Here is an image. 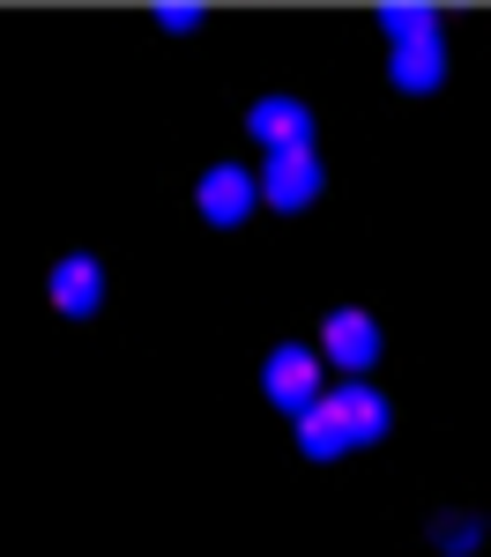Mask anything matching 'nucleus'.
Returning <instances> with one entry per match:
<instances>
[{
	"instance_id": "obj_7",
	"label": "nucleus",
	"mask_w": 491,
	"mask_h": 557,
	"mask_svg": "<svg viewBox=\"0 0 491 557\" xmlns=\"http://www.w3.org/2000/svg\"><path fill=\"white\" fill-rule=\"evenodd\" d=\"M45 298H52V312H67V320H89V312L105 305V260L97 253H60L52 275H45Z\"/></svg>"
},
{
	"instance_id": "obj_10",
	"label": "nucleus",
	"mask_w": 491,
	"mask_h": 557,
	"mask_svg": "<svg viewBox=\"0 0 491 557\" xmlns=\"http://www.w3.org/2000/svg\"><path fill=\"white\" fill-rule=\"evenodd\" d=\"M440 550H477V513H440Z\"/></svg>"
},
{
	"instance_id": "obj_9",
	"label": "nucleus",
	"mask_w": 491,
	"mask_h": 557,
	"mask_svg": "<svg viewBox=\"0 0 491 557\" xmlns=\"http://www.w3.org/2000/svg\"><path fill=\"white\" fill-rule=\"evenodd\" d=\"M298 446H306V461H335V454H351V438H343V424H335L328 394H320L306 417H298Z\"/></svg>"
},
{
	"instance_id": "obj_1",
	"label": "nucleus",
	"mask_w": 491,
	"mask_h": 557,
	"mask_svg": "<svg viewBox=\"0 0 491 557\" xmlns=\"http://www.w3.org/2000/svg\"><path fill=\"white\" fill-rule=\"evenodd\" d=\"M380 30H388V83L402 97H432L446 83L440 8H380Z\"/></svg>"
},
{
	"instance_id": "obj_6",
	"label": "nucleus",
	"mask_w": 491,
	"mask_h": 557,
	"mask_svg": "<svg viewBox=\"0 0 491 557\" xmlns=\"http://www.w3.org/2000/svg\"><path fill=\"white\" fill-rule=\"evenodd\" d=\"M246 134L261 141L268 157H275V149H312V112L298 104V97L268 89V97H254V104H246Z\"/></svg>"
},
{
	"instance_id": "obj_4",
	"label": "nucleus",
	"mask_w": 491,
	"mask_h": 557,
	"mask_svg": "<svg viewBox=\"0 0 491 557\" xmlns=\"http://www.w3.org/2000/svg\"><path fill=\"white\" fill-rule=\"evenodd\" d=\"M254 201H261V178L246 172V164H209V172L194 178V209H201V223H217V231H238L254 215Z\"/></svg>"
},
{
	"instance_id": "obj_5",
	"label": "nucleus",
	"mask_w": 491,
	"mask_h": 557,
	"mask_svg": "<svg viewBox=\"0 0 491 557\" xmlns=\"http://www.w3.org/2000/svg\"><path fill=\"white\" fill-rule=\"evenodd\" d=\"M320 186H328V172H320V157L312 149H275L261 164V201L275 215H298L320 201Z\"/></svg>"
},
{
	"instance_id": "obj_8",
	"label": "nucleus",
	"mask_w": 491,
	"mask_h": 557,
	"mask_svg": "<svg viewBox=\"0 0 491 557\" xmlns=\"http://www.w3.org/2000/svg\"><path fill=\"white\" fill-rule=\"evenodd\" d=\"M328 409H335V424H343L351 446H372V438H388V424H395V401H388L380 386H365V380H343L328 394Z\"/></svg>"
},
{
	"instance_id": "obj_3",
	"label": "nucleus",
	"mask_w": 491,
	"mask_h": 557,
	"mask_svg": "<svg viewBox=\"0 0 491 557\" xmlns=\"http://www.w3.org/2000/svg\"><path fill=\"white\" fill-rule=\"evenodd\" d=\"M380 320L365 312V305H335L328 320H320V357H335V372H351V380H365L372 364H380Z\"/></svg>"
},
{
	"instance_id": "obj_2",
	"label": "nucleus",
	"mask_w": 491,
	"mask_h": 557,
	"mask_svg": "<svg viewBox=\"0 0 491 557\" xmlns=\"http://www.w3.org/2000/svg\"><path fill=\"white\" fill-rule=\"evenodd\" d=\"M261 394L283 409V417H306L312 401H320V349L306 343H275L261 364Z\"/></svg>"
},
{
	"instance_id": "obj_11",
	"label": "nucleus",
	"mask_w": 491,
	"mask_h": 557,
	"mask_svg": "<svg viewBox=\"0 0 491 557\" xmlns=\"http://www.w3.org/2000/svg\"><path fill=\"white\" fill-rule=\"evenodd\" d=\"M157 23H164V30H194V23H201V8H194V0H164V8H157Z\"/></svg>"
}]
</instances>
